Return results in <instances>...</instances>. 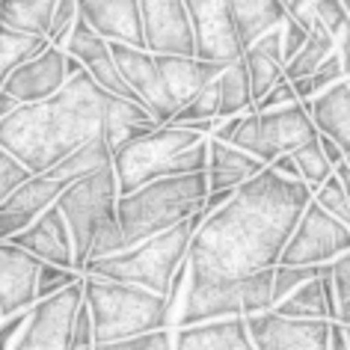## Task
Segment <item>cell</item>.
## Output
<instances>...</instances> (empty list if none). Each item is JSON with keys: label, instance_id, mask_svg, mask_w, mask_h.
<instances>
[{"label": "cell", "instance_id": "6da1fadb", "mask_svg": "<svg viewBox=\"0 0 350 350\" xmlns=\"http://www.w3.org/2000/svg\"><path fill=\"white\" fill-rule=\"evenodd\" d=\"M312 199L303 178L273 166L234 187L232 199L205 217L187 250L190 270L211 279H243L273 270Z\"/></svg>", "mask_w": 350, "mask_h": 350}, {"label": "cell", "instance_id": "7a4b0ae2", "mask_svg": "<svg viewBox=\"0 0 350 350\" xmlns=\"http://www.w3.org/2000/svg\"><path fill=\"white\" fill-rule=\"evenodd\" d=\"M110 95L113 92L83 68L51 98L18 104L10 116L0 119V146L33 175L54 170L86 139L104 134Z\"/></svg>", "mask_w": 350, "mask_h": 350}, {"label": "cell", "instance_id": "3957f363", "mask_svg": "<svg viewBox=\"0 0 350 350\" xmlns=\"http://www.w3.org/2000/svg\"><path fill=\"white\" fill-rule=\"evenodd\" d=\"M208 170V134L190 125H157L154 131L128 139L113 152V172L119 196L163 175H187Z\"/></svg>", "mask_w": 350, "mask_h": 350}, {"label": "cell", "instance_id": "277c9868", "mask_svg": "<svg viewBox=\"0 0 350 350\" xmlns=\"http://www.w3.org/2000/svg\"><path fill=\"white\" fill-rule=\"evenodd\" d=\"M208 199V175L187 172V175H163L148 185L119 196L116 217L125 238V250L146 238H154L172 226L190 220L196 211L205 208Z\"/></svg>", "mask_w": 350, "mask_h": 350}, {"label": "cell", "instance_id": "5b68a950", "mask_svg": "<svg viewBox=\"0 0 350 350\" xmlns=\"http://www.w3.org/2000/svg\"><path fill=\"white\" fill-rule=\"evenodd\" d=\"M205 208L196 211L190 220L172 226L154 238H146L143 243H134V247L113 252V256L104 258H92L81 267L83 276H101V279H116V282H128V285H139L148 288L154 294H170L172 276L178 265L187 258L190 241H193V232L205 223Z\"/></svg>", "mask_w": 350, "mask_h": 350}, {"label": "cell", "instance_id": "8992f818", "mask_svg": "<svg viewBox=\"0 0 350 350\" xmlns=\"http://www.w3.org/2000/svg\"><path fill=\"white\" fill-rule=\"evenodd\" d=\"M83 297L95 323V345L166 327V297L116 279L83 276Z\"/></svg>", "mask_w": 350, "mask_h": 350}, {"label": "cell", "instance_id": "52a82bcc", "mask_svg": "<svg viewBox=\"0 0 350 350\" xmlns=\"http://www.w3.org/2000/svg\"><path fill=\"white\" fill-rule=\"evenodd\" d=\"M267 309H273V270H261L243 279H211L190 270L187 300L178 327L217 318H247Z\"/></svg>", "mask_w": 350, "mask_h": 350}, {"label": "cell", "instance_id": "ba28073f", "mask_svg": "<svg viewBox=\"0 0 350 350\" xmlns=\"http://www.w3.org/2000/svg\"><path fill=\"white\" fill-rule=\"evenodd\" d=\"M116 202H119V181H116V172H113V163L86 175V178L72 181L57 196V208L63 211L68 232H72L77 270L90 258L95 238L119 226Z\"/></svg>", "mask_w": 350, "mask_h": 350}, {"label": "cell", "instance_id": "9c48e42d", "mask_svg": "<svg viewBox=\"0 0 350 350\" xmlns=\"http://www.w3.org/2000/svg\"><path fill=\"white\" fill-rule=\"evenodd\" d=\"M318 125L312 113L303 107V101L285 104L276 110H250L243 113L238 134L232 137V146L247 148L258 161L273 163L279 154L294 152L312 139H318Z\"/></svg>", "mask_w": 350, "mask_h": 350}, {"label": "cell", "instance_id": "30bf717a", "mask_svg": "<svg viewBox=\"0 0 350 350\" xmlns=\"http://www.w3.org/2000/svg\"><path fill=\"white\" fill-rule=\"evenodd\" d=\"M83 303V276L66 285L63 291L39 297L30 306L27 323L12 350H68L77 309Z\"/></svg>", "mask_w": 350, "mask_h": 350}, {"label": "cell", "instance_id": "8fae6325", "mask_svg": "<svg viewBox=\"0 0 350 350\" xmlns=\"http://www.w3.org/2000/svg\"><path fill=\"white\" fill-rule=\"evenodd\" d=\"M350 252V226L309 199L279 265H329Z\"/></svg>", "mask_w": 350, "mask_h": 350}, {"label": "cell", "instance_id": "7c38bea8", "mask_svg": "<svg viewBox=\"0 0 350 350\" xmlns=\"http://www.w3.org/2000/svg\"><path fill=\"white\" fill-rule=\"evenodd\" d=\"M256 350H329V318H288L273 309L247 314Z\"/></svg>", "mask_w": 350, "mask_h": 350}, {"label": "cell", "instance_id": "4fadbf2b", "mask_svg": "<svg viewBox=\"0 0 350 350\" xmlns=\"http://www.w3.org/2000/svg\"><path fill=\"white\" fill-rule=\"evenodd\" d=\"M110 51H113V57H116V66H119L122 77H125L128 86L134 90L137 101L143 104L161 125L172 122L178 104H175L170 98V92H166L154 51L128 45V42H110Z\"/></svg>", "mask_w": 350, "mask_h": 350}, {"label": "cell", "instance_id": "5bb4252c", "mask_svg": "<svg viewBox=\"0 0 350 350\" xmlns=\"http://www.w3.org/2000/svg\"><path fill=\"white\" fill-rule=\"evenodd\" d=\"M196 36V57L232 63L243 54L232 18V0H185Z\"/></svg>", "mask_w": 350, "mask_h": 350}, {"label": "cell", "instance_id": "9a60e30c", "mask_svg": "<svg viewBox=\"0 0 350 350\" xmlns=\"http://www.w3.org/2000/svg\"><path fill=\"white\" fill-rule=\"evenodd\" d=\"M146 48L154 54H196V36L185 0H139Z\"/></svg>", "mask_w": 350, "mask_h": 350}, {"label": "cell", "instance_id": "2e32d148", "mask_svg": "<svg viewBox=\"0 0 350 350\" xmlns=\"http://www.w3.org/2000/svg\"><path fill=\"white\" fill-rule=\"evenodd\" d=\"M68 81V66H66V48L48 45L42 54L27 59L3 81V90L18 98L21 104L27 101H42L59 92Z\"/></svg>", "mask_w": 350, "mask_h": 350}, {"label": "cell", "instance_id": "e0dca14e", "mask_svg": "<svg viewBox=\"0 0 350 350\" xmlns=\"http://www.w3.org/2000/svg\"><path fill=\"white\" fill-rule=\"evenodd\" d=\"M63 48H66V54H72V57L81 59V66L107 92H116V95H125V98L137 101L134 90L128 86V81L122 77L119 66H116V57H113V51H110V39H104L101 33L95 27H90L83 18H77L75 30L68 33V39H66Z\"/></svg>", "mask_w": 350, "mask_h": 350}, {"label": "cell", "instance_id": "ac0fdd59", "mask_svg": "<svg viewBox=\"0 0 350 350\" xmlns=\"http://www.w3.org/2000/svg\"><path fill=\"white\" fill-rule=\"evenodd\" d=\"M42 261L30 256L27 250L15 247L12 241L0 243V321L10 314L30 309L36 297V279H39Z\"/></svg>", "mask_w": 350, "mask_h": 350}, {"label": "cell", "instance_id": "d6986e66", "mask_svg": "<svg viewBox=\"0 0 350 350\" xmlns=\"http://www.w3.org/2000/svg\"><path fill=\"white\" fill-rule=\"evenodd\" d=\"M12 243L15 247H21V250H27L30 256H36L39 261L77 270L72 232H68V223H66L63 211L57 208V202L51 205L48 211H42L24 232L15 234Z\"/></svg>", "mask_w": 350, "mask_h": 350}, {"label": "cell", "instance_id": "ffe728a7", "mask_svg": "<svg viewBox=\"0 0 350 350\" xmlns=\"http://www.w3.org/2000/svg\"><path fill=\"white\" fill-rule=\"evenodd\" d=\"M77 10H81V18L104 39L146 48L139 0H77Z\"/></svg>", "mask_w": 350, "mask_h": 350}, {"label": "cell", "instance_id": "44dd1931", "mask_svg": "<svg viewBox=\"0 0 350 350\" xmlns=\"http://www.w3.org/2000/svg\"><path fill=\"white\" fill-rule=\"evenodd\" d=\"M157 68H161L163 86L170 92V98L178 104H185L196 90H202L205 83L217 81L223 75V68L229 63H214V59H202L196 54H154Z\"/></svg>", "mask_w": 350, "mask_h": 350}, {"label": "cell", "instance_id": "7402d4cb", "mask_svg": "<svg viewBox=\"0 0 350 350\" xmlns=\"http://www.w3.org/2000/svg\"><path fill=\"white\" fill-rule=\"evenodd\" d=\"M172 350H256L247 318H217L175 329Z\"/></svg>", "mask_w": 350, "mask_h": 350}, {"label": "cell", "instance_id": "603a6c76", "mask_svg": "<svg viewBox=\"0 0 350 350\" xmlns=\"http://www.w3.org/2000/svg\"><path fill=\"white\" fill-rule=\"evenodd\" d=\"M265 166L267 163L258 161L256 154H250L247 148L208 137V190L238 187L243 181H250L252 175H258Z\"/></svg>", "mask_w": 350, "mask_h": 350}, {"label": "cell", "instance_id": "cb8c5ba5", "mask_svg": "<svg viewBox=\"0 0 350 350\" xmlns=\"http://www.w3.org/2000/svg\"><path fill=\"white\" fill-rule=\"evenodd\" d=\"M303 107L312 113L321 134L332 137L350 154V75L327 86L321 95L303 101Z\"/></svg>", "mask_w": 350, "mask_h": 350}, {"label": "cell", "instance_id": "d4e9b609", "mask_svg": "<svg viewBox=\"0 0 350 350\" xmlns=\"http://www.w3.org/2000/svg\"><path fill=\"white\" fill-rule=\"evenodd\" d=\"M243 63L252 83V101H258L270 86L285 77V57H282V24L258 36L252 45L243 48Z\"/></svg>", "mask_w": 350, "mask_h": 350}, {"label": "cell", "instance_id": "484cf974", "mask_svg": "<svg viewBox=\"0 0 350 350\" xmlns=\"http://www.w3.org/2000/svg\"><path fill=\"white\" fill-rule=\"evenodd\" d=\"M288 15V6L282 0H232V18L238 30L241 48L252 45L267 30L279 27Z\"/></svg>", "mask_w": 350, "mask_h": 350}, {"label": "cell", "instance_id": "4316f807", "mask_svg": "<svg viewBox=\"0 0 350 350\" xmlns=\"http://www.w3.org/2000/svg\"><path fill=\"white\" fill-rule=\"evenodd\" d=\"M113 163V148L107 146V137L98 134L92 139H86L81 148H75L68 157H63L54 170H48V175H54V178L66 181V185H72L77 178H86V175L104 170V166Z\"/></svg>", "mask_w": 350, "mask_h": 350}, {"label": "cell", "instance_id": "83f0119b", "mask_svg": "<svg viewBox=\"0 0 350 350\" xmlns=\"http://www.w3.org/2000/svg\"><path fill=\"white\" fill-rule=\"evenodd\" d=\"M57 0H0V24L12 30L48 36Z\"/></svg>", "mask_w": 350, "mask_h": 350}, {"label": "cell", "instance_id": "f1b7e54d", "mask_svg": "<svg viewBox=\"0 0 350 350\" xmlns=\"http://www.w3.org/2000/svg\"><path fill=\"white\" fill-rule=\"evenodd\" d=\"M220 83V116L217 119H229V116H241V113L252 110V83H250V72L243 57L232 59L223 68V75L217 77Z\"/></svg>", "mask_w": 350, "mask_h": 350}, {"label": "cell", "instance_id": "f546056e", "mask_svg": "<svg viewBox=\"0 0 350 350\" xmlns=\"http://www.w3.org/2000/svg\"><path fill=\"white\" fill-rule=\"evenodd\" d=\"M48 45H51L48 36L12 30V27H6V24H0V86H3V81L15 72V68L24 66L36 54H42Z\"/></svg>", "mask_w": 350, "mask_h": 350}, {"label": "cell", "instance_id": "4dcf8cb0", "mask_svg": "<svg viewBox=\"0 0 350 350\" xmlns=\"http://www.w3.org/2000/svg\"><path fill=\"white\" fill-rule=\"evenodd\" d=\"M336 48V36L323 27L318 18H312V30H309V39L303 42V48L285 63V77L288 81H297V77H306L318 68L323 59L332 54Z\"/></svg>", "mask_w": 350, "mask_h": 350}, {"label": "cell", "instance_id": "1f68e13d", "mask_svg": "<svg viewBox=\"0 0 350 350\" xmlns=\"http://www.w3.org/2000/svg\"><path fill=\"white\" fill-rule=\"evenodd\" d=\"M273 312L288 314V318H329L327 294H323V276L309 279L300 288H294L285 300H279L273 306Z\"/></svg>", "mask_w": 350, "mask_h": 350}, {"label": "cell", "instance_id": "d6a6232c", "mask_svg": "<svg viewBox=\"0 0 350 350\" xmlns=\"http://www.w3.org/2000/svg\"><path fill=\"white\" fill-rule=\"evenodd\" d=\"M341 77H347L345 72V59H341V51L338 48H332V54L323 59V63L314 68L312 75H306V77H297L294 83V90H297V98L300 101H309L314 98V95H321L327 86H332L336 81H341Z\"/></svg>", "mask_w": 350, "mask_h": 350}, {"label": "cell", "instance_id": "836d02e7", "mask_svg": "<svg viewBox=\"0 0 350 350\" xmlns=\"http://www.w3.org/2000/svg\"><path fill=\"white\" fill-rule=\"evenodd\" d=\"M220 116V83L211 81L202 90H196L190 98L175 110L172 122L175 125H185V122H211Z\"/></svg>", "mask_w": 350, "mask_h": 350}, {"label": "cell", "instance_id": "e575fe53", "mask_svg": "<svg viewBox=\"0 0 350 350\" xmlns=\"http://www.w3.org/2000/svg\"><path fill=\"white\" fill-rule=\"evenodd\" d=\"M294 161H297V170H300V178L312 190H318L323 181L336 172V166L327 161V154H323V148H321L318 139H312V143L294 148Z\"/></svg>", "mask_w": 350, "mask_h": 350}, {"label": "cell", "instance_id": "d590c367", "mask_svg": "<svg viewBox=\"0 0 350 350\" xmlns=\"http://www.w3.org/2000/svg\"><path fill=\"white\" fill-rule=\"evenodd\" d=\"M294 18H300L303 24H309V27H312V18H318L323 27L338 39V33L345 30L347 21H350V10L341 3V0H312V3L297 12Z\"/></svg>", "mask_w": 350, "mask_h": 350}, {"label": "cell", "instance_id": "8d00e7d4", "mask_svg": "<svg viewBox=\"0 0 350 350\" xmlns=\"http://www.w3.org/2000/svg\"><path fill=\"white\" fill-rule=\"evenodd\" d=\"M329 265H276L273 267V306L285 300L294 288H300L309 279L323 276V270Z\"/></svg>", "mask_w": 350, "mask_h": 350}, {"label": "cell", "instance_id": "74e56055", "mask_svg": "<svg viewBox=\"0 0 350 350\" xmlns=\"http://www.w3.org/2000/svg\"><path fill=\"white\" fill-rule=\"evenodd\" d=\"M175 345V329H152L139 332V336H128L119 341H107V345H95V350H172Z\"/></svg>", "mask_w": 350, "mask_h": 350}, {"label": "cell", "instance_id": "f35d334b", "mask_svg": "<svg viewBox=\"0 0 350 350\" xmlns=\"http://www.w3.org/2000/svg\"><path fill=\"white\" fill-rule=\"evenodd\" d=\"M312 199L323 208V211H329L345 226H350V196L345 193V187H341V181L336 178V172H332L318 190H312Z\"/></svg>", "mask_w": 350, "mask_h": 350}, {"label": "cell", "instance_id": "ab89813d", "mask_svg": "<svg viewBox=\"0 0 350 350\" xmlns=\"http://www.w3.org/2000/svg\"><path fill=\"white\" fill-rule=\"evenodd\" d=\"M332 285H336V321L350 327V252L332 261Z\"/></svg>", "mask_w": 350, "mask_h": 350}, {"label": "cell", "instance_id": "60d3db41", "mask_svg": "<svg viewBox=\"0 0 350 350\" xmlns=\"http://www.w3.org/2000/svg\"><path fill=\"white\" fill-rule=\"evenodd\" d=\"M81 276H83L81 270L57 267V265H48V261H42V267H39V279H36V297H51V294L63 291L66 285L77 282Z\"/></svg>", "mask_w": 350, "mask_h": 350}, {"label": "cell", "instance_id": "b9f144b4", "mask_svg": "<svg viewBox=\"0 0 350 350\" xmlns=\"http://www.w3.org/2000/svg\"><path fill=\"white\" fill-rule=\"evenodd\" d=\"M77 18H81V10H77V0H57V10H54V21H51V45H66L68 33L75 30Z\"/></svg>", "mask_w": 350, "mask_h": 350}, {"label": "cell", "instance_id": "7bdbcfd3", "mask_svg": "<svg viewBox=\"0 0 350 350\" xmlns=\"http://www.w3.org/2000/svg\"><path fill=\"white\" fill-rule=\"evenodd\" d=\"M30 175L33 172L18 161V157L10 154L3 146H0V202H3V199L10 196L18 185H24Z\"/></svg>", "mask_w": 350, "mask_h": 350}, {"label": "cell", "instance_id": "ee69618b", "mask_svg": "<svg viewBox=\"0 0 350 350\" xmlns=\"http://www.w3.org/2000/svg\"><path fill=\"white\" fill-rule=\"evenodd\" d=\"M68 350H95V323H92V312H90V303H81L77 309V318H75V329H72V345Z\"/></svg>", "mask_w": 350, "mask_h": 350}, {"label": "cell", "instance_id": "f6af8a7d", "mask_svg": "<svg viewBox=\"0 0 350 350\" xmlns=\"http://www.w3.org/2000/svg\"><path fill=\"white\" fill-rule=\"evenodd\" d=\"M309 30H312L309 24H303L300 18H294L291 12L285 15V21H282V57H285V63L303 48V42L309 39Z\"/></svg>", "mask_w": 350, "mask_h": 350}, {"label": "cell", "instance_id": "bcb514c9", "mask_svg": "<svg viewBox=\"0 0 350 350\" xmlns=\"http://www.w3.org/2000/svg\"><path fill=\"white\" fill-rule=\"evenodd\" d=\"M294 101H300L297 98L294 83L288 81V77H282V81H276L256 104H252V110H276V107H285V104H294Z\"/></svg>", "mask_w": 350, "mask_h": 350}, {"label": "cell", "instance_id": "7dc6e473", "mask_svg": "<svg viewBox=\"0 0 350 350\" xmlns=\"http://www.w3.org/2000/svg\"><path fill=\"white\" fill-rule=\"evenodd\" d=\"M27 314H30V309H21V312H15V314H10V318L0 321V350L15 347V341L21 338L24 323H27Z\"/></svg>", "mask_w": 350, "mask_h": 350}, {"label": "cell", "instance_id": "c3c4849f", "mask_svg": "<svg viewBox=\"0 0 350 350\" xmlns=\"http://www.w3.org/2000/svg\"><path fill=\"white\" fill-rule=\"evenodd\" d=\"M241 122H243V113H241V116H229V119H217L211 137H214V139H223V143H232V137L238 134Z\"/></svg>", "mask_w": 350, "mask_h": 350}, {"label": "cell", "instance_id": "681fc988", "mask_svg": "<svg viewBox=\"0 0 350 350\" xmlns=\"http://www.w3.org/2000/svg\"><path fill=\"white\" fill-rule=\"evenodd\" d=\"M318 143H321L323 154H327V161H329L332 166H338L341 161H347V152H345V148H341V146H338L332 137H327V134H318Z\"/></svg>", "mask_w": 350, "mask_h": 350}, {"label": "cell", "instance_id": "f907efd6", "mask_svg": "<svg viewBox=\"0 0 350 350\" xmlns=\"http://www.w3.org/2000/svg\"><path fill=\"white\" fill-rule=\"evenodd\" d=\"M267 166H273L276 172H282L288 175V178H300V170H297V161H294V152H285V154H279L273 163H267Z\"/></svg>", "mask_w": 350, "mask_h": 350}, {"label": "cell", "instance_id": "816d5d0a", "mask_svg": "<svg viewBox=\"0 0 350 350\" xmlns=\"http://www.w3.org/2000/svg\"><path fill=\"white\" fill-rule=\"evenodd\" d=\"M232 193H234V187H226V190H208V199H205V214H211V211H217L220 205H226L232 199Z\"/></svg>", "mask_w": 350, "mask_h": 350}, {"label": "cell", "instance_id": "f5cc1de1", "mask_svg": "<svg viewBox=\"0 0 350 350\" xmlns=\"http://www.w3.org/2000/svg\"><path fill=\"white\" fill-rule=\"evenodd\" d=\"M336 48L341 51V59H345V72L350 75V21H347V27L338 33V39H336Z\"/></svg>", "mask_w": 350, "mask_h": 350}, {"label": "cell", "instance_id": "db71d44e", "mask_svg": "<svg viewBox=\"0 0 350 350\" xmlns=\"http://www.w3.org/2000/svg\"><path fill=\"white\" fill-rule=\"evenodd\" d=\"M329 350H347L345 323H341V321H332V329H329Z\"/></svg>", "mask_w": 350, "mask_h": 350}, {"label": "cell", "instance_id": "11a10c76", "mask_svg": "<svg viewBox=\"0 0 350 350\" xmlns=\"http://www.w3.org/2000/svg\"><path fill=\"white\" fill-rule=\"evenodd\" d=\"M18 98H12V95L10 92H6L3 90V86H0V119H6V116H10V113L15 110V107H18Z\"/></svg>", "mask_w": 350, "mask_h": 350}, {"label": "cell", "instance_id": "9f6ffc18", "mask_svg": "<svg viewBox=\"0 0 350 350\" xmlns=\"http://www.w3.org/2000/svg\"><path fill=\"white\" fill-rule=\"evenodd\" d=\"M336 178L341 181V187H345V193L350 196V161H341L336 166Z\"/></svg>", "mask_w": 350, "mask_h": 350}, {"label": "cell", "instance_id": "6f0895ef", "mask_svg": "<svg viewBox=\"0 0 350 350\" xmlns=\"http://www.w3.org/2000/svg\"><path fill=\"white\" fill-rule=\"evenodd\" d=\"M312 3V0H288V12H291V15H297V12H300V10H306V6H309Z\"/></svg>", "mask_w": 350, "mask_h": 350}, {"label": "cell", "instance_id": "680465c9", "mask_svg": "<svg viewBox=\"0 0 350 350\" xmlns=\"http://www.w3.org/2000/svg\"><path fill=\"white\" fill-rule=\"evenodd\" d=\"M345 338H347V350H350V327L345 323Z\"/></svg>", "mask_w": 350, "mask_h": 350}, {"label": "cell", "instance_id": "91938a15", "mask_svg": "<svg viewBox=\"0 0 350 350\" xmlns=\"http://www.w3.org/2000/svg\"><path fill=\"white\" fill-rule=\"evenodd\" d=\"M341 3H345V6H347V10H350V0H341Z\"/></svg>", "mask_w": 350, "mask_h": 350}, {"label": "cell", "instance_id": "94428289", "mask_svg": "<svg viewBox=\"0 0 350 350\" xmlns=\"http://www.w3.org/2000/svg\"><path fill=\"white\" fill-rule=\"evenodd\" d=\"M282 3H288V0H282Z\"/></svg>", "mask_w": 350, "mask_h": 350}, {"label": "cell", "instance_id": "6125c7cd", "mask_svg": "<svg viewBox=\"0 0 350 350\" xmlns=\"http://www.w3.org/2000/svg\"><path fill=\"white\" fill-rule=\"evenodd\" d=\"M347 161H350V154H347Z\"/></svg>", "mask_w": 350, "mask_h": 350}]
</instances>
